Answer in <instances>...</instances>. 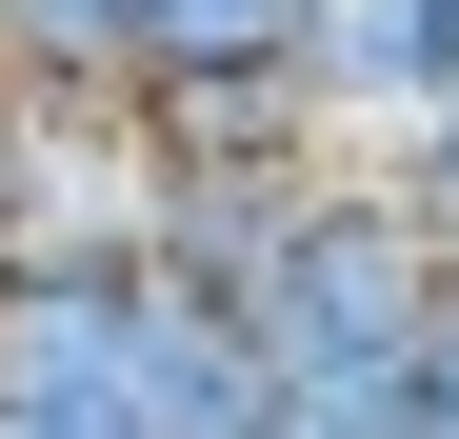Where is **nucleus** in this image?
I'll list each match as a JSON object with an SVG mask.
<instances>
[{
  "label": "nucleus",
  "instance_id": "nucleus-1",
  "mask_svg": "<svg viewBox=\"0 0 459 439\" xmlns=\"http://www.w3.org/2000/svg\"><path fill=\"white\" fill-rule=\"evenodd\" d=\"M260 340V439H420V320H439V240L400 200H379V160L340 140L320 200L280 220V240L220 280Z\"/></svg>",
  "mask_w": 459,
  "mask_h": 439
},
{
  "label": "nucleus",
  "instance_id": "nucleus-2",
  "mask_svg": "<svg viewBox=\"0 0 459 439\" xmlns=\"http://www.w3.org/2000/svg\"><path fill=\"white\" fill-rule=\"evenodd\" d=\"M459 100V0H320V120L340 140H400Z\"/></svg>",
  "mask_w": 459,
  "mask_h": 439
},
{
  "label": "nucleus",
  "instance_id": "nucleus-3",
  "mask_svg": "<svg viewBox=\"0 0 459 439\" xmlns=\"http://www.w3.org/2000/svg\"><path fill=\"white\" fill-rule=\"evenodd\" d=\"M240 81L320 100V0H160L140 21V100H240Z\"/></svg>",
  "mask_w": 459,
  "mask_h": 439
},
{
  "label": "nucleus",
  "instance_id": "nucleus-4",
  "mask_svg": "<svg viewBox=\"0 0 459 439\" xmlns=\"http://www.w3.org/2000/svg\"><path fill=\"white\" fill-rule=\"evenodd\" d=\"M140 21L160 0H21V120H140Z\"/></svg>",
  "mask_w": 459,
  "mask_h": 439
},
{
  "label": "nucleus",
  "instance_id": "nucleus-5",
  "mask_svg": "<svg viewBox=\"0 0 459 439\" xmlns=\"http://www.w3.org/2000/svg\"><path fill=\"white\" fill-rule=\"evenodd\" d=\"M359 160H379V200L439 240V280H459V100H439V120H400V140H359Z\"/></svg>",
  "mask_w": 459,
  "mask_h": 439
},
{
  "label": "nucleus",
  "instance_id": "nucleus-6",
  "mask_svg": "<svg viewBox=\"0 0 459 439\" xmlns=\"http://www.w3.org/2000/svg\"><path fill=\"white\" fill-rule=\"evenodd\" d=\"M21 140H40V120H21V100H0V260H21Z\"/></svg>",
  "mask_w": 459,
  "mask_h": 439
},
{
  "label": "nucleus",
  "instance_id": "nucleus-7",
  "mask_svg": "<svg viewBox=\"0 0 459 439\" xmlns=\"http://www.w3.org/2000/svg\"><path fill=\"white\" fill-rule=\"evenodd\" d=\"M0 60H21V0H0Z\"/></svg>",
  "mask_w": 459,
  "mask_h": 439
}]
</instances>
